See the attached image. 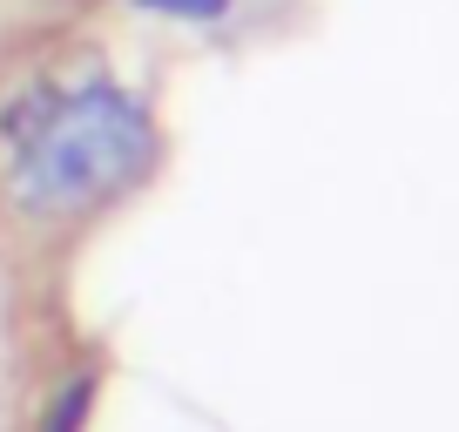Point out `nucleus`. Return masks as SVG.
Wrapping results in <instances>:
<instances>
[{
	"mask_svg": "<svg viewBox=\"0 0 459 432\" xmlns=\"http://www.w3.org/2000/svg\"><path fill=\"white\" fill-rule=\"evenodd\" d=\"M156 162V122L115 82L34 88L0 122V183L34 223H74L129 196Z\"/></svg>",
	"mask_w": 459,
	"mask_h": 432,
	"instance_id": "f257e3e1",
	"label": "nucleus"
},
{
	"mask_svg": "<svg viewBox=\"0 0 459 432\" xmlns=\"http://www.w3.org/2000/svg\"><path fill=\"white\" fill-rule=\"evenodd\" d=\"M135 7H149V14H169V21H216L230 0H135Z\"/></svg>",
	"mask_w": 459,
	"mask_h": 432,
	"instance_id": "f03ea898",
	"label": "nucleus"
},
{
	"mask_svg": "<svg viewBox=\"0 0 459 432\" xmlns=\"http://www.w3.org/2000/svg\"><path fill=\"white\" fill-rule=\"evenodd\" d=\"M82 419H88V378H74V385L61 392V405H55V419H48V432H82Z\"/></svg>",
	"mask_w": 459,
	"mask_h": 432,
	"instance_id": "7ed1b4c3",
	"label": "nucleus"
}]
</instances>
